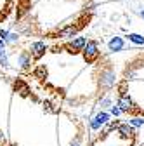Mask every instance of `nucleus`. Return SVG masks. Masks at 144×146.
<instances>
[{
  "instance_id": "nucleus-1",
  "label": "nucleus",
  "mask_w": 144,
  "mask_h": 146,
  "mask_svg": "<svg viewBox=\"0 0 144 146\" xmlns=\"http://www.w3.org/2000/svg\"><path fill=\"white\" fill-rule=\"evenodd\" d=\"M127 85H129V80H125V78L116 84V90H118L116 104L120 106L122 113L129 115V117H137V115H142V117H144L142 108H139L137 103L132 99V96L129 94V90H127Z\"/></svg>"
},
{
  "instance_id": "nucleus-2",
  "label": "nucleus",
  "mask_w": 144,
  "mask_h": 146,
  "mask_svg": "<svg viewBox=\"0 0 144 146\" xmlns=\"http://www.w3.org/2000/svg\"><path fill=\"white\" fill-rule=\"evenodd\" d=\"M96 84H97V92L101 96L110 94L111 90L116 87V73L115 68L108 63L106 66H101L97 75H96Z\"/></svg>"
},
{
  "instance_id": "nucleus-3",
  "label": "nucleus",
  "mask_w": 144,
  "mask_h": 146,
  "mask_svg": "<svg viewBox=\"0 0 144 146\" xmlns=\"http://www.w3.org/2000/svg\"><path fill=\"white\" fill-rule=\"evenodd\" d=\"M89 25V17H83V19L77 21V23H71V25H66L56 31H50L47 35V38H54V40H66V38H75V36Z\"/></svg>"
},
{
  "instance_id": "nucleus-4",
  "label": "nucleus",
  "mask_w": 144,
  "mask_h": 146,
  "mask_svg": "<svg viewBox=\"0 0 144 146\" xmlns=\"http://www.w3.org/2000/svg\"><path fill=\"white\" fill-rule=\"evenodd\" d=\"M87 38L85 36H75V38H71L69 42L63 44V45H54L50 49V52H61V50H66L68 54H73V56H77V54H82L83 47L87 45Z\"/></svg>"
},
{
  "instance_id": "nucleus-5",
  "label": "nucleus",
  "mask_w": 144,
  "mask_h": 146,
  "mask_svg": "<svg viewBox=\"0 0 144 146\" xmlns=\"http://www.w3.org/2000/svg\"><path fill=\"white\" fill-rule=\"evenodd\" d=\"M82 58L87 64H96L101 59V50H99V42L97 40H89L87 45L82 50Z\"/></svg>"
},
{
  "instance_id": "nucleus-6",
  "label": "nucleus",
  "mask_w": 144,
  "mask_h": 146,
  "mask_svg": "<svg viewBox=\"0 0 144 146\" xmlns=\"http://www.w3.org/2000/svg\"><path fill=\"white\" fill-rule=\"evenodd\" d=\"M110 118H111V113L110 111H104V110H99V111L90 118V120H89V129H90V131H101L102 129V127L108 123V122H110Z\"/></svg>"
},
{
  "instance_id": "nucleus-7",
  "label": "nucleus",
  "mask_w": 144,
  "mask_h": 146,
  "mask_svg": "<svg viewBox=\"0 0 144 146\" xmlns=\"http://www.w3.org/2000/svg\"><path fill=\"white\" fill-rule=\"evenodd\" d=\"M116 134L122 139L130 141V143H134L137 139V129H135L134 125H130L129 122H120V125L116 127Z\"/></svg>"
},
{
  "instance_id": "nucleus-8",
  "label": "nucleus",
  "mask_w": 144,
  "mask_h": 146,
  "mask_svg": "<svg viewBox=\"0 0 144 146\" xmlns=\"http://www.w3.org/2000/svg\"><path fill=\"white\" fill-rule=\"evenodd\" d=\"M33 56L30 50H21L17 54V68H19L23 73H28V71H33Z\"/></svg>"
},
{
  "instance_id": "nucleus-9",
  "label": "nucleus",
  "mask_w": 144,
  "mask_h": 146,
  "mask_svg": "<svg viewBox=\"0 0 144 146\" xmlns=\"http://www.w3.org/2000/svg\"><path fill=\"white\" fill-rule=\"evenodd\" d=\"M12 89H14V92H17L21 98H31L33 101H38L37 98L31 94L30 85H28L23 78H14V80H12Z\"/></svg>"
},
{
  "instance_id": "nucleus-10",
  "label": "nucleus",
  "mask_w": 144,
  "mask_h": 146,
  "mask_svg": "<svg viewBox=\"0 0 144 146\" xmlns=\"http://www.w3.org/2000/svg\"><path fill=\"white\" fill-rule=\"evenodd\" d=\"M30 52H31L35 63H37V61H40L45 54L49 52V47H47V44H45L44 40H35V42H31V45H30Z\"/></svg>"
},
{
  "instance_id": "nucleus-11",
  "label": "nucleus",
  "mask_w": 144,
  "mask_h": 146,
  "mask_svg": "<svg viewBox=\"0 0 144 146\" xmlns=\"http://www.w3.org/2000/svg\"><path fill=\"white\" fill-rule=\"evenodd\" d=\"M108 49H110V52H122V50H125V40L122 36H113L108 42Z\"/></svg>"
},
{
  "instance_id": "nucleus-12",
  "label": "nucleus",
  "mask_w": 144,
  "mask_h": 146,
  "mask_svg": "<svg viewBox=\"0 0 144 146\" xmlns=\"http://www.w3.org/2000/svg\"><path fill=\"white\" fill-rule=\"evenodd\" d=\"M31 73H33V77H35V78H40V80L47 78V68H45V64H38Z\"/></svg>"
},
{
  "instance_id": "nucleus-13",
  "label": "nucleus",
  "mask_w": 144,
  "mask_h": 146,
  "mask_svg": "<svg viewBox=\"0 0 144 146\" xmlns=\"http://www.w3.org/2000/svg\"><path fill=\"white\" fill-rule=\"evenodd\" d=\"M127 38H129V42H132L135 45H144V36L139 35V33H129Z\"/></svg>"
},
{
  "instance_id": "nucleus-14",
  "label": "nucleus",
  "mask_w": 144,
  "mask_h": 146,
  "mask_svg": "<svg viewBox=\"0 0 144 146\" xmlns=\"http://www.w3.org/2000/svg\"><path fill=\"white\" fill-rule=\"evenodd\" d=\"M129 123H130V125H134L135 129H139V127H142V125H144V117H142V115H137V117H130Z\"/></svg>"
},
{
  "instance_id": "nucleus-15",
  "label": "nucleus",
  "mask_w": 144,
  "mask_h": 146,
  "mask_svg": "<svg viewBox=\"0 0 144 146\" xmlns=\"http://www.w3.org/2000/svg\"><path fill=\"white\" fill-rule=\"evenodd\" d=\"M99 106H101V110H106V108H111L113 106V101H111V98L110 96H102L101 99H99Z\"/></svg>"
},
{
  "instance_id": "nucleus-16",
  "label": "nucleus",
  "mask_w": 144,
  "mask_h": 146,
  "mask_svg": "<svg viewBox=\"0 0 144 146\" xmlns=\"http://www.w3.org/2000/svg\"><path fill=\"white\" fill-rule=\"evenodd\" d=\"M68 146H83V136H82V131L71 139V143L68 144Z\"/></svg>"
},
{
  "instance_id": "nucleus-17",
  "label": "nucleus",
  "mask_w": 144,
  "mask_h": 146,
  "mask_svg": "<svg viewBox=\"0 0 144 146\" xmlns=\"http://www.w3.org/2000/svg\"><path fill=\"white\" fill-rule=\"evenodd\" d=\"M110 113H111L113 117H116V118H118L120 115H123V113H122V110H120V106H118V104H113V106L110 108Z\"/></svg>"
},
{
  "instance_id": "nucleus-18",
  "label": "nucleus",
  "mask_w": 144,
  "mask_h": 146,
  "mask_svg": "<svg viewBox=\"0 0 144 146\" xmlns=\"http://www.w3.org/2000/svg\"><path fill=\"white\" fill-rule=\"evenodd\" d=\"M17 40H19V35H17V33H11L9 38H7L5 42H7V45H9V44H16Z\"/></svg>"
},
{
  "instance_id": "nucleus-19",
  "label": "nucleus",
  "mask_w": 144,
  "mask_h": 146,
  "mask_svg": "<svg viewBox=\"0 0 144 146\" xmlns=\"http://www.w3.org/2000/svg\"><path fill=\"white\" fill-rule=\"evenodd\" d=\"M0 66H2V68H9V66H11V64H9V56H7V54L0 58Z\"/></svg>"
},
{
  "instance_id": "nucleus-20",
  "label": "nucleus",
  "mask_w": 144,
  "mask_h": 146,
  "mask_svg": "<svg viewBox=\"0 0 144 146\" xmlns=\"http://www.w3.org/2000/svg\"><path fill=\"white\" fill-rule=\"evenodd\" d=\"M9 35H11V31H9V30H0V38L7 40V38H9ZM5 44H7V42H5Z\"/></svg>"
},
{
  "instance_id": "nucleus-21",
  "label": "nucleus",
  "mask_w": 144,
  "mask_h": 146,
  "mask_svg": "<svg viewBox=\"0 0 144 146\" xmlns=\"http://www.w3.org/2000/svg\"><path fill=\"white\" fill-rule=\"evenodd\" d=\"M0 146H7V137H5L4 131H0Z\"/></svg>"
},
{
  "instance_id": "nucleus-22",
  "label": "nucleus",
  "mask_w": 144,
  "mask_h": 146,
  "mask_svg": "<svg viewBox=\"0 0 144 146\" xmlns=\"http://www.w3.org/2000/svg\"><path fill=\"white\" fill-rule=\"evenodd\" d=\"M5 45H7L5 40H4V38H0V49H5Z\"/></svg>"
},
{
  "instance_id": "nucleus-23",
  "label": "nucleus",
  "mask_w": 144,
  "mask_h": 146,
  "mask_svg": "<svg viewBox=\"0 0 144 146\" xmlns=\"http://www.w3.org/2000/svg\"><path fill=\"white\" fill-rule=\"evenodd\" d=\"M139 16H141L142 19H144V11H139Z\"/></svg>"
}]
</instances>
